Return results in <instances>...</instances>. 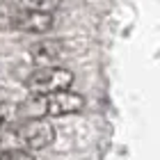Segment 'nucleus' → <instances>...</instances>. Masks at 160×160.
Here are the masks:
<instances>
[{"label": "nucleus", "mask_w": 160, "mask_h": 160, "mask_svg": "<svg viewBox=\"0 0 160 160\" xmlns=\"http://www.w3.org/2000/svg\"><path fill=\"white\" fill-rule=\"evenodd\" d=\"M71 82H73V73L69 69L50 64V67H41L37 71H32L25 80V87L34 96H48V94L69 89Z\"/></svg>", "instance_id": "nucleus-1"}, {"label": "nucleus", "mask_w": 160, "mask_h": 160, "mask_svg": "<svg viewBox=\"0 0 160 160\" xmlns=\"http://www.w3.org/2000/svg\"><path fill=\"white\" fill-rule=\"evenodd\" d=\"M18 117V108L14 103H7V101H0V133L7 130Z\"/></svg>", "instance_id": "nucleus-7"}, {"label": "nucleus", "mask_w": 160, "mask_h": 160, "mask_svg": "<svg viewBox=\"0 0 160 160\" xmlns=\"http://www.w3.org/2000/svg\"><path fill=\"white\" fill-rule=\"evenodd\" d=\"M18 9L25 12H41V14H53L60 7L62 0H14Z\"/></svg>", "instance_id": "nucleus-6"}, {"label": "nucleus", "mask_w": 160, "mask_h": 160, "mask_svg": "<svg viewBox=\"0 0 160 160\" xmlns=\"http://www.w3.org/2000/svg\"><path fill=\"white\" fill-rule=\"evenodd\" d=\"M0 160H34V156L25 149H9L0 156Z\"/></svg>", "instance_id": "nucleus-8"}, {"label": "nucleus", "mask_w": 160, "mask_h": 160, "mask_svg": "<svg viewBox=\"0 0 160 160\" xmlns=\"http://www.w3.org/2000/svg\"><path fill=\"white\" fill-rule=\"evenodd\" d=\"M30 55L37 62H46L50 67V62H55L62 55V41H39L30 48Z\"/></svg>", "instance_id": "nucleus-5"}, {"label": "nucleus", "mask_w": 160, "mask_h": 160, "mask_svg": "<svg viewBox=\"0 0 160 160\" xmlns=\"http://www.w3.org/2000/svg\"><path fill=\"white\" fill-rule=\"evenodd\" d=\"M0 28H14V30L41 34L53 28V14L25 12V9H18V7L0 5Z\"/></svg>", "instance_id": "nucleus-2"}, {"label": "nucleus", "mask_w": 160, "mask_h": 160, "mask_svg": "<svg viewBox=\"0 0 160 160\" xmlns=\"http://www.w3.org/2000/svg\"><path fill=\"white\" fill-rule=\"evenodd\" d=\"M14 142L21 144L25 151H39L46 149L55 140V128L50 126L48 119H25L21 126L12 133Z\"/></svg>", "instance_id": "nucleus-3"}, {"label": "nucleus", "mask_w": 160, "mask_h": 160, "mask_svg": "<svg viewBox=\"0 0 160 160\" xmlns=\"http://www.w3.org/2000/svg\"><path fill=\"white\" fill-rule=\"evenodd\" d=\"M85 108V98L76 92H55L43 98V112L46 117H67V114H76Z\"/></svg>", "instance_id": "nucleus-4"}]
</instances>
